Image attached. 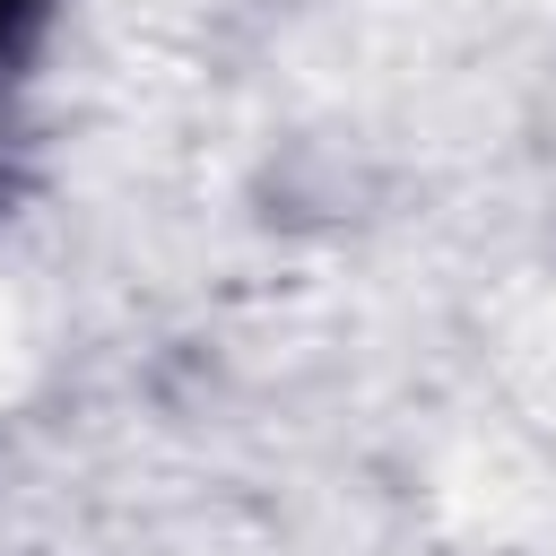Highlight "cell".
Segmentation results:
<instances>
[{
    "mask_svg": "<svg viewBox=\"0 0 556 556\" xmlns=\"http://www.w3.org/2000/svg\"><path fill=\"white\" fill-rule=\"evenodd\" d=\"M35 26H43V0H0V61H17Z\"/></svg>",
    "mask_w": 556,
    "mask_h": 556,
    "instance_id": "cell-1",
    "label": "cell"
}]
</instances>
